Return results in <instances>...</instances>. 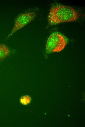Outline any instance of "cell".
Segmentation results:
<instances>
[{"label":"cell","instance_id":"obj_3","mask_svg":"<svg viewBox=\"0 0 85 127\" xmlns=\"http://www.w3.org/2000/svg\"><path fill=\"white\" fill-rule=\"evenodd\" d=\"M34 12H29L19 15L16 19L13 27L6 39H8L19 30L28 24L35 17Z\"/></svg>","mask_w":85,"mask_h":127},{"label":"cell","instance_id":"obj_2","mask_svg":"<svg viewBox=\"0 0 85 127\" xmlns=\"http://www.w3.org/2000/svg\"><path fill=\"white\" fill-rule=\"evenodd\" d=\"M67 42V38L62 33L57 32L52 33L47 41L46 53L48 54L61 51L64 48Z\"/></svg>","mask_w":85,"mask_h":127},{"label":"cell","instance_id":"obj_4","mask_svg":"<svg viewBox=\"0 0 85 127\" xmlns=\"http://www.w3.org/2000/svg\"><path fill=\"white\" fill-rule=\"evenodd\" d=\"M10 50L5 45L0 44V60L6 57L9 54Z\"/></svg>","mask_w":85,"mask_h":127},{"label":"cell","instance_id":"obj_1","mask_svg":"<svg viewBox=\"0 0 85 127\" xmlns=\"http://www.w3.org/2000/svg\"><path fill=\"white\" fill-rule=\"evenodd\" d=\"M80 13L70 6L58 5L50 9L48 16L49 24L52 26L61 23L71 22L77 20Z\"/></svg>","mask_w":85,"mask_h":127},{"label":"cell","instance_id":"obj_5","mask_svg":"<svg viewBox=\"0 0 85 127\" xmlns=\"http://www.w3.org/2000/svg\"><path fill=\"white\" fill-rule=\"evenodd\" d=\"M31 99V97L29 96L25 95L21 97L20 102L23 105H27L30 103Z\"/></svg>","mask_w":85,"mask_h":127}]
</instances>
